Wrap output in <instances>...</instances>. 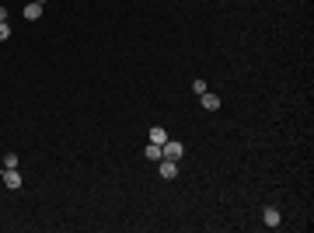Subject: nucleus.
Masks as SVG:
<instances>
[{
    "mask_svg": "<svg viewBox=\"0 0 314 233\" xmlns=\"http://www.w3.org/2000/svg\"><path fill=\"white\" fill-rule=\"evenodd\" d=\"M206 91H210V87H206V80H199V77H195V80H192V94L199 98V94H206Z\"/></svg>",
    "mask_w": 314,
    "mask_h": 233,
    "instance_id": "obj_9",
    "label": "nucleus"
},
{
    "mask_svg": "<svg viewBox=\"0 0 314 233\" xmlns=\"http://www.w3.org/2000/svg\"><path fill=\"white\" fill-rule=\"evenodd\" d=\"M262 223H265L269 230H276V226L283 223V219H280V209H276V206H265V209H262Z\"/></svg>",
    "mask_w": 314,
    "mask_h": 233,
    "instance_id": "obj_2",
    "label": "nucleus"
},
{
    "mask_svg": "<svg viewBox=\"0 0 314 233\" xmlns=\"http://www.w3.org/2000/svg\"><path fill=\"white\" fill-rule=\"evenodd\" d=\"M161 167H157V174H161L164 181H171V178H178V160H157Z\"/></svg>",
    "mask_w": 314,
    "mask_h": 233,
    "instance_id": "obj_3",
    "label": "nucleus"
},
{
    "mask_svg": "<svg viewBox=\"0 0 314 233\" xmlns=\"http://www.w3.org/2000/svg\"><path fill=\"white\" fill-rule=\"evenodd\" d=\"M199 101H203V108H206V111H217V108H220V98H217V94H210V91H206V94H199Z\"/></svg>",
    "mask_w": 314,
    "mask_h": 233,
    "instance_id": "obj_6",
    "label": "nucleus"
},
{
    "mask_svg": "<svg viewBox=\"0 0 314 233\" xmlns=\"http://www.w3.org/2000/svg\"><path fill=\"white\" fill-rule=\"evenodd\" d=\"M7 38H11V25L0 21V42H7Z\"/></svg>",
    "mask_w": 314,
    "mask_h": 233,
    "instance_id": "obj_10",
    "label": "nucleus"
},
{
    "mask_svg": "<svg viewBox=\"0 0 314 233\" xmlns=\"http://www.w3.org/2000/svg\"><path fill=\"white\" fill-rule=\"evenodd\" d=\"M161 153H164L161 160H182V153H185V146H182L178 139H168V143L161 146Z\"/></svg>",
    "mask_w": 314,
    "mask_h": 233,
    "instance_id": "obj_1",
    "label": "nucleus"
},
{
    "mask_svg": "<svg viewBox=\"0 0 314 233\" xmlns=\"http://www.w3.org/2000/svg\"><path fill=\"white\" fill-rule=\"evenodd\" d=\"M4 184H7V188H21V174H18V167H4Z\"/></svg>",
    "mask_w": 314,
    "mask_h": 233,
    "instance_id": "obj_4",
    "label": "nucleus"
},
{
    "mask_svg": "<svg viewBox=\"0 0 314 233\" xmlns=\"http://www.w3.org/2000/svg\"><path fill=\"white\" fill-rule=\"evenodd\" d=\"M4 167H18V153H7V157H4Z\"/></svg>",
    "mask_w": 314,
    "mask_h": 233,
    "instance_id": "obj_11",
    "label": "nucleus"
},
{
    "mask_svg": "<svg viewBox=\"0 0 314 233\" xmlns=\"http://www.w3.org/2000/svg\"><path fill=\"white\" fill-rule=\"evenodd\" d=\"M42 7H46V4H38V0L25 4V18H28V21H38V18H42Z\"/></svg>",
    "mask_w": 314,
    "mask_h": 233,
    "instance_id": "obj_5",
    "label": "nucleus"
},
{
    "mask_svg": "<svg viewBox=\"0 0 314 233\" xmlns=\"http://www.w3.org/2000/svg\"><path fill=\"white\" fill-rule=\"evenodd\" d=\"M143 157H147V160H161L164 153H161V146H157V143H147V150H143Z\"/></svg>",
    "mask_w": 314,
    "mask_h": 233,
    "instance_id": "obj_8",
    "label": "nucleus"
},
{
    "mask_svg": "<svg viewBox=\"0 0 314 233\" xmlns=\"http://www.w3.org/2000/svg\"><path fill=\"white\" fill-rule=\"evenodd\" d=\"M150 143H157V146H164V143H168V132H164L161 126H154V129H150Z\"/></svg>",
    "mask_w": 314,
    "mask_h": 233,
    "instance_id": "obj_7",
    "label": "nucleus"
}]
</instances>
